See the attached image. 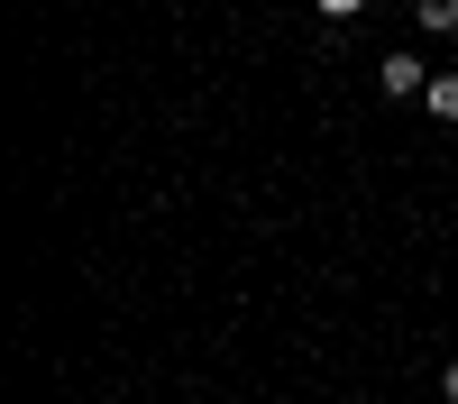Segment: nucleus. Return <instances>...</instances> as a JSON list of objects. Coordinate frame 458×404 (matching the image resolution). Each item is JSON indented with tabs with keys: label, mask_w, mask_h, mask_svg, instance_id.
<instances>
[{
	"label": "nucleus",
	"mask_w": 458,
	"mask_h": 404,
	"mask_svg": "<svg viewBox=\"0 0 458 404\" xmlns=\"http://www.w3.org/2000/svg\"><path fill=\"white\" fill-rule=\"evenodd\" d=\"M321 10H330V19H358V10H367V0H321Z\"/></svg>",
	"instance_id": "5"
},
{
	"label": "nucleus",
	"mask_w": 458,
	"mask_h": 404,
	"mask_svg": "<svg viewBox=\"0 0 458 404\" xmlns=\"http://www.w3.org/2000/svg\"><path fill=\"white\" fill-rule=\"evenodd\" d=\"M376 83H386L394 101H422L431 83H422V56H386V73H376Z\"/></svg>",
	"instance_id": "1"
},
{
	"label": "nucleus",
	"mask_w": 458,
	"mask_h": 404,
	"mask_svg": "<svg viewBox=\"0 0 458 404\" xmlns=\"http://www.w3.org/2000/svg\"><path fill=\"white\" fill-rule=\"evenodd\" d=\"M412 19H422L431 37H449V28H458V0H412Z\"/></svg>",
	"instance_id": "3"
},
{
	"label": "nucleus",
	"mask_w": 458,
	"mask_h": 404,
	"mask_svg": "<svg viewBox=\"0 0 458 404\" xmlns=\"http://www.w3.org/2000/svg\"><path fill=\"white\" fill-rule=\"evenodd\" d=\"M422 110L440 129H458V73H431V92H422Z\"/></svg>",
	"instance_id": "2"
},
{
	"label": "nucleus",
	"mask_w": 458,
	"mask_h": 404,
	"mask_svg": "<svg viewBox=\"0 0 458 404\" xmlns=\"http://www.w3.org/2000/svg\"><path fill=\"white\" fill-rule=\"evenodd\" d=\"M440 404H458V358H449V367H440Z\"/></svg>",
	"instance_id": "4"
}]
</instances>
